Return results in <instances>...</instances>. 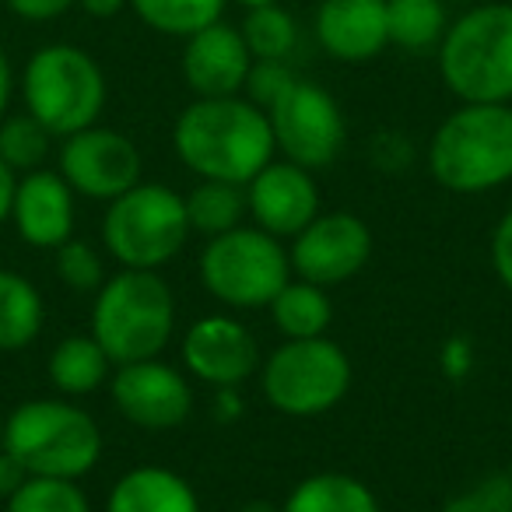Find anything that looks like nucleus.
<instances>
[{
    "instance_id": "c756f323",
    "label": "nucleus",
    "mask_w": 512,
    "mask_h": 512,
    "mask_svg": "<svg viewBox=\"0 0 512 512\" xmlns=\"http://www.w3.org/2000/svg\"><path fill=\"white\" fill-rule=\"evenodd\" d=\"M53 271H57V281L74 295H95L102 285H106V264L95 246L81 239H67L60 249H53Z\"/></svg>"
},
{
    "instance_id": "4be33fe9",
    "label": "nucleus",
    "mask_w": 512,
    "mask_h": 512,
    "mask_svg": "<svg viewBox=\"0 0 512 512\" xmlns=\"http://www.w3.org/2000/svg\"><path fill=\"white\" fill-rule=\"evenodd\" d=\"M271 320L285 341H306V337H327L330 323H334V302H330L327 288L313 285V281L292 278L278 295H274Z\"/></svg>"
},
{
    "instance_id": "423d86ee",
    "label": "nucleus",
    "mask_w": 512,
    "mask_h": 512,
    "mask_svg": "<svg viewBox=\"0 0 512 512\" xmlns=\"http://www.w3.org/2000/svg\"><path fill=\"white\" fill-rule=\"evenodd\" d=\"M25 113L53 137H71L99 123L106 109V74L99 60L71 43H50L29 57L22 71Z\"/></svg>"
},
{
    "instance_id": "6e6552de",
    "label": "nucleus",
    "mask_w": 512,
    "mask_h": 512,
    "mask_svg": "<svg viewBox=\"0 0 512 512\" xmlns=\"http://www.w3.org/2000/svg\"><path fill=\"white\" fill-rule=\"evenodd\" d=\"M200 281L228 309H264L292 281V256L278 235L239 225L207 239L200 253Z\"/></svg>"
},
{
    "instance_id": "9b49d317",
    "label": "nucleus",
    "mask_w": 512,
    "mask_h": 512,
    "mask_svg": "<svg viewBox=\"0 0 512 512\" xmlns=\"http://www.w3.org/2000/svg\"><path fill=\"white\" fill-rule=\"evenodd\" d=\"M60 176L74 193L88 200H116L144 179L141 148L113 127H88L64 137L60 148Z\"/></svg>"
},
{
    "instance_id": "a19ab883",
    "label": "nucleus",
    "mask_w": 512,
    "mask_h": 512,
    "mask_svg": "<svg viewBox=\"0 0 512 512\" xmlns=\"http://www.w3.org/2000/svg\"><path fill=\"white\" fill-rule=\"evenodd\" d=\"M239 512H281V505H271V502H246Z\"/></svg>"
},
{
    "instance_id": "b1692460",
    "label": "nucleus",
    "mask_w": 512,
    "mask_h": 512,
    "mask_svg": "<svg viewBox=\"0 0 512 512\" xmlns=\"http://www.w3.org/2000/svg\"><path fill=\"white\" fill-rule=\"evenodd\" d=\"M386 25H390V46L428 53L439 50L449 29V11L442 0H386Z\"/></svg>"
},
{
    "instance_id": "1a4fd4ad",
    "label": "nucleus",
    "mask_w": 512,
    "mask_h": 512,
    "mask_svg": "<svg viewBox=\"0 0 512 512\" xmlns=\"http://www.w3.org/2000/svg\"><path fill=\"white\" fill-rule=\"evenodd\" d=\"M351 358L330 337L285 341L260 365V390L288 418H320L351 390Z\"/></svg>"
},
{
    "instance_id": "2eb2a0df",
    "label": "nucleus",
    "mask_w": 512,
    "mask_h": 512,
    "mask_svg": "<svg viewBox=\"0 0 512 512\" xmlns=\"http://www.w3.org/2000/svg\"><path fill=\"white\" fill-rule=\"evenodd\" d=\"M246 214L281 242L295 239L320 214V186L313 172L288 158L271 162L246 183Z\"/></svg>"
},
{
    "instance_id": "20e7f679",
    "label": "nucleus",
    "mask_w": 512,
    "mask_h": 512,
    "mask_svg": "<svg viewBox=\"0 0 512 512\" xmlns=\"http://www.w3.org/2000/svg\"><path fill=\"white\" fill-rule=\"evenodd\" d=\"M4 449L15 453L32 477L81 481L102 460V428L81 404L39 397L4 418Z\"/></svg>"
},
{
    "instance_id": "7ed1b4c3",
    "label": "nucleus",
    "mask_w": 512,
    "mask_h": 512,
    "mask_svg": "<svg viewBox=\"0 0 512 512\" xmlns=\"http://www.w3.org/2000/svg\"><path fill=\"white\" fill-rule=\"evenodd\" d=\"M176 334V299L158 271L120 267L95 292L92 337L106 348L113 365L162 358Z\"/></svg>"
},
{
    "instance_id": "bb28decb",
    "label": "nucleus",
    "mask_w": 512,
    "mask_h": 512,
    "mask_svg": "<svg viewBox=\"0 0 512 512\" xmlns=\"http://www.w3.org/2000/svg\"><path fill=\"white\" fill-rule=\"evenodd\" d=\"M239 32L253 60H288L299 46V22H295L292 11H285V4L249 8Z\"/></svg>"
},
{
    "instance_id": "473e14b6",
    "label": "nucleus",
    "mask_w": 512,
    "mask_h": 512,
    "mask_svg": "<svg viewBox=\"0 0 512 512\" xmlns=\"http://www.w3.org/2000/svg\"><path fill=\"white\" fill-rule=\"evenodd\" d=\"M491 267H495L502 288L512 295V207L502 214V221L491 232Z\"/></svg>"
},
{
    "instance_id": "ea45409f",
    "label": "nucleus",
    "mask_w": 512,
    "mask_h": 512,
    "mask_svg": "<svg viewBox=\"0 0 512 512\" xmlns=\"http://www.w3.org/2000/svg\"><path fill=\"white\" fill-rule=\"evenodd\" d=\"M239 393L235 390H218V418L225 421V414L228 418H239Z\"/></svg>"
},
{
    "instance_id": "dca6fc26",
    "label": "nucleus",
    "mask_w": 512,
    "mask_h": 512,
    "mask_svg": "<svg viewBox=\"0 0 512 512\" xmlns=\"http://www.w3.org/2000/svg\"><path fill=\"white\" fill-rule=\"evenodd\" d=\"M74 190L60 172L32 169L18 176L11 200V225L18 239L32 249H60L74 239Z\"/></svg>"
},
{
    "instance_id": "37998d69",
    "label": "nucleus",
    "mask_w": 512,
    "mask_h": 512,
    "mask_svg": "<svg viewBox=\"0 0 512 512\" xmlns=\"http://www.w3.org/2000/svg\"><path fill=\"white\" fill-rule=\"evenodd\" d=\"M0 446H4V414H0Z\"/></svg>"
},
{
    "instance_id": "5701e85b",
    "label": "nucleus",
    "mask_w": 512,
    "mask_h": 512,
    "mask_svg": "<svg viewBox=\"0 0 512 512\" xmlns=\"http://www.w3.org/2000/svg\"><path fill=\"white\" fill-rule=\"evenodd\" d=\"M46 323V302L25 274L0 271V351L32 348Z\"/></svg>"
},
{
    "instance_id": "cd10ccee",
    "label": "nucleus",
    "mask_w": 512,
    "mask_h": 512,
    "mask_svg": "<svg viewBox=\"0 0 512 512\" xmlns=\"http://www.w3.org/2000/svg\"><path fill=\"white\" fill-rule=\"evenodd\" d=\"M53 134L32 113H15L0 120V158L22 176V172L43 169L50 158Z\"/></svg>"
},
{
    "instance_id": "c85d7f7f",
    "label": "nucleus",
    "mask_w": 512,
    "mask_h": 512,
    "mask_svg": "<svg viewBox=\"0 0 512 512\" xmlns=\"http://www.w3.org/2000/svg\"><path fill=\"white\" fill-rule=\"evenodd\" d=\"M4 512H92L88 495L78 481L64 477H29L15 495L8 498Z\"/></svg>"
},
{
    "instance_id": "9d476101",
    "label": "nucleus",
    "mask_w": 512,
    "mask_h": 512,
    "mask_svg": "<svg viewBox=\"0 0 512 512\" xmlns=\"http://www.w3.org/2000/svg\"><path fill=\"white\" fill-rule=\"evenodd\" d=\"M267 120L274 130V148L309 172L334 165L348 141V123L337 99L323 85L302 78L267 109Z\"/></svg>"
},
{
    "instance_id": "393cba45",
    "label": "nucleus",
    "mask_w": 512,
    "mask_h": 512,
    "mask_svg": "<svg viewBox=\"0 0 512 512\" xmlns=\"http://www.w3.org/2000/svg\"><path fill=\"white\" fill-rule=\"evenodd\" d=\"M183 200H186V218H190V232H200L207 239L239 228L242 214H246V186L218 183V179H200Z\"/></svg>"
},
{
    "instance_id": "4468645a",
    "label": "nucleus",
    "mask_w": 512,
    "mask_h": 512,
    "mask_svg": "<svg viewBox=\"0 0 512 512\" xmlns=\"http://www.w3.org/2000/svg\"><path fill=\"white\" fill-rule=\"evenodd\" d=\"M183 365L193 379L214 390H239L260 369V344L242 320L214 313L186 330Z\"/></svg>"
},
{
    "instance_id": "6ab92c4d",
    "label": "nucleus",
    "mask_w": 512,
    "mask_h": 512,
    "mask_svg": "<svg viewBox=\"0 0 512 512\" xmlns=\"http://www.w3.org/2000/svg\"><path fill=\"white\" fill-rule=\"evenodd\" d=\"M106 512H200V498L169 467H134L113 484Z\"/></svg>"
},
{
    "instance_id": "412c9836",
    "label": "nucleus",
    "mask_w": 512,
    "mask_h": 512,
    "mask_svg": "<svg viewBox=\"0 0 512 512\" xmlns=\"http://www.w3.org/2000/svg\"><path fill=\"white\" fill-rule=\"evenodd\" d=\"M281 512H383L379 498L362 477L341 470L309 474L288 491Z\"/></svg>"
},
{
    "instance_id": "2f4dec72",
    "label": "nucleus",
    "mask_w": 512,
    "mask_h": 512,
    "mask_svg": "<svg viewBox=\"0 0 512 512\" xmlns=\"http://www.w3.org/2000/svg\"><path fill=\"white\" fill-rule=\"evenodd\" d=\"M295 81H299V78H295V71L288 67V60H253L242 95H246L249 102H256V106L267 113V109H271L274 102H278L281 95L295 85Z\"/></svg>"
},
{
    "instance_id": "7c9ffc66",
    "label": "nucleus",
    "mask_w": 512,
    "mask_h": 512,
    "mask_svg": "<svg viewBox=\"0 0 512 512\" xmlns=\"http://www.w3.org/2000/svg\"><path fill=\"white\" fill-rule=\"evenodd\" d=\"M442 512H512V474H491L460 495H449Z\"/></svg>"
},
{
    "instance_id": "0eeeda50",
    "label": "nucleus",
    "mask_w": 512,
    "mask_h": 512,
    "mask_svg": "<svg viewBox=\"0 0 512 512\" xmlns=\"http://www.w3.org/2000/svg\"><path fill=\"white\" fill-rule=\"evenodd\" d=\"M190 235L183 193L162 183L141 179L134 190L109 200L102 214V246L130 271H162L183 253Z\"/></svg>"
},
{
    "instance_id": "f03ea898",
    "label": "nucleus",
    "mask_w": 512,
    "mask_h": 512,
    "mask_svg": "<svg viewBox=\"0 0 512 512\" xmlns=\"http://www.w3.org/2000/svg\"><path fill=\"white\" fill-rule=\"evenodd\" d=\"M428 172L449 193L498 190L512 179V106L460 102L428 141Z\"/></svg>"
},
{
    "instance_id": "c9c22d12",
    "label": "nucleus",
    "mask_w": 512,
    "mask_h": 512,
    "mask_svg": "<svg viewBox=\"0 0 512 512\" xmlns=\"http://www.w3.org/2000/svg\"><path fill=\"white\" fill-rule=\"evenodd\" d=\"M29 470H25V463L18 460L15 453H8V449L0 446V498L8 502L11 495H15L18 488H22L25 481H29Z\"/></svg>"
},
{
    "instance_id": "39448f33",
    "label": "nucleus",
    "mask_w": 512,
    "mask_h": 512,
    "mask_svg": "<svg viewBox=\"0 0 512 512\" xmlns=\"http://www.w3.org/2000/svg\"><path fill=\"white\" fill-rule=\"evenodd\" d=\"M439 78L460 102H512V4L488 0L449 22Z\"/></svg>"
},
{
    "instance_id": "a878e982",
    "label": "nucleus",
    "mask_w": 512,
    "mask_h": 512,
    "mask_svg": "<svg viewBox=\"0 0 512 512\" xmlns=\"http://www.w3.org/2000/svg\"><path fill=\"white\" fill-rule=\"evenodd\" d=\"M228 0H130L134 15L158 36L190 39L193 32L221 22Z\"/></svg>"
},
{
    "instance_id": "aec40b11",
    "label": "nucleus",
    "mask_w": 512,
    "mask_h": 512,
    "mask_svg": "<svg viewBox=\"0 0 512 512\" xmlns=\"http://www.w3.org/2000/svg\"><path fill=\"white\" fill-rule=\"evenodd\" d=\"M113 358L92 334H71L50 351L46 376L60 397H88L113 379Z\"/></svg>"
},
{
    "instance_id": "f704fd0d",
    "label": "nucleus",
    "mask_w": 512,
    "mask_h": 512,
    "mask_svg": "<svg viewBox=\"0 0 512 512\" xmlns=\"http://www.w3.org/2000/svg\"><path fill=\"white\" fill-rule=\"evenodd\" d=\"M470 369H474V348H470V341L467 337H449L442 344V372L449 379H463Z\"/></svg>"
},
{
    "instance_id": "58836bf2",
    "label": "nucleus",
    "mask_w": 512,
    "mask_h": 512,
    "mask_svg": "<svg viewBox=\"0 0 512 512\" xmlns=\"http://www.w3.org/2000/svg\"><path fill=\"white\" fill-rule=\"evenodd\" d=\"M78 8L92 18H116L123 8H130V0H78Z\"/></svg>"
},
{
    "instance_id": "f8f14e48",
    "label": "nucleus",
    "mask_w": 512,
    "mask_h": 512,
    "mask_svg": "<svg viewBox=\"0 0 512 512\" xmlns=\"http://www.w3.org/2000/svg\"><path fill=\"white\" fill-rule=\"evenodd\" d=\"M292 274L320 288H334L365 271L372 256V228L351 211L316 214L292 239Z\"/></svg>"
},
{
    "instance_id": "79ce46f5",
    "label": "nucleus",
    "mask_w": 512,
    "mask_h": 512,
    "mask_svg": "<svg viewBox=\"0 0 512 512\" xmlns=\"http://www.w3.org/2000/svg\"><path fill=\"white\" fill-rule=\"evenodd\" d=\"M235 4H242V8H264V4H285V0H235Z\"/></svg>"
},
{
    "instance_id": "ddd939ff",
    "label": "nucleus",
    "mask_w": 512,
    "mask_h": 512,
    "mask_svg": "<svg viewBox=\"0 0 512 512\" xmlns=\"http://www.w3.org/2000/svg\"><path fill=\"white\" fill-rule=\"evenodd\" d=\"M109 397L130 425L144 432H172L193 414V386L176 365L162 358L116 365Z\"/></svg>"
},
{
    "instance_id": "72a5a7b5",
    "label": "nucleus",
    "mask_w": 512,
    "mask_h": 512,
    "mask_svg": "<svg viewBox=\"0 0 512 512\" xmlns=\"http://www.w3.org/2000/svg\"><path fill=\"white\" fill-rule=\"evenodd\" d=\"M74 4L78 0H8L11 15H18L22 22H57Z\"/></svg>"
},
{
    "instance_id": "f3484780",
    "label": "nucleus",
    "mask_w": 512,
    "mask_h": 512,
    "mask_svg": "<svg viewBox=\"0 0 512 512\" xmlns=\"http://www.w3.org/2000/svg\"><path fill=\"white\" fill-rule=\"evenodd\" d=\"M249 67H253V53H249L246 39L225 22L193 32L183 46V78L197 99L242 95Z\"/></svg>"
},
{
    "instance_id": "f257e3e1",
    "label": "nucleus",
    "mask_w": 512,
    "mask_h": 512,
    "mask_svg": "<svg viewBox=\"0 0 512 512\" xmlns=\"http://www.w3.org/2000/svg\"><path fill=\"white\" fill-rule=\"evenodd\" d=\"M172 148L193 176L235 186H246L278 151L271 120L246 95L193 99L172 127Z\"/></svg>"
},
{
    "instance_id": "a211bd4d",
    "label": "nucleus",
    "mask_w": 512,
    "mask_h": 512,
    "mask_svg": "<svg viewBox=\"0 0 512 512\" xmlns=\"http://www.w3.org/2000/svg\"><path fill=\"white\" fill-rule=\"evenodd\" d=\"M316 43L341 64H365L390 46L386 0H320Z\"/></svg>"
},
{
    "instance_id": "e433bc0d",
    "label": "nucleus",
    "mask_w": 512,
    "mask_h": 512,
    "mask_svg": "<svg viewBox=\"0 0 512 512\" xmlns=\"http://www.w3.org/2000/svg\"><path fill=\"white\" fill-rule=\"evenodd\" d=\"M15 186H18V172L11 169L4 158H0V225L11 221V200H15Z\"/></svg>"
},
{
    "instance_id": "4c0bfd02",
    "label": "nucleus",
    "mask_w": 512,
    "mask_h": 512,
    "mask_svg": "<svg viewBox=\"0 0 512 512\" xmlns=\"http://www.w3.org/2000/svg\"><path fill=\"white\" fill-rule=\"evenodd\" d=\"M11 95H15V71H11V60H8V53L0 50V120H4V116H8Z\"/></svg>"
}]
</instances>
